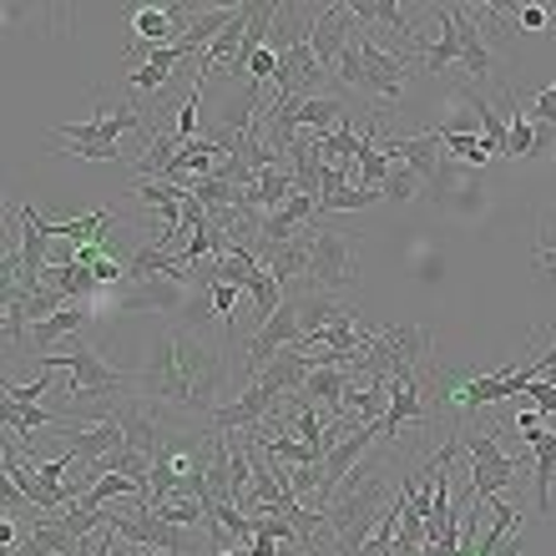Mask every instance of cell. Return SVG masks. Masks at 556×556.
<instances>
[{"label": "cell", "mask_w": 556, "mask_h": 556, "mask_svg": "<svg viewBox=\"0 0 556 556\" xmlns=\"http://www.w3.org/2000/svg\"><path fill=\"white\" fill-rule=\"evenodd\" d=\"M299 556H314V552H299Z\"/></svg>", "instance_id": "d4e9b609"}, {"label": "cell", "mask_w": 556, "mask_h": 556, "mask_svg": "<svg viewBox=\"0 0 556 556\" xmlns=\"http://www.w3.org/2000/svg\"><path fill=\"white\" fill-rule=\"evenodd\" d=\"M354 30H359V21H354V5H339V0L319 5L308 46H314V56H319V66H324L329 76H334V66H339V56H344V46H350Z\"/></svg>", "instance_id": "ba28073f"}, {"label": "cell", "mask_w": 556, "mask_h": 556, "mask_svg": "<svg viewBox=\"0 0 556 556\" xmlns=\"http://www.w3.org/2000/svg\"><path fill=\"white\" fill-rule=\"evenodd\" d=\"M188 56H192V51H188L182 41H177V46H157V51H147V56L137 61L132 72H127V87L142 91V97H152V91H162L167 81H173V72H177V66H182Z\"/></svg>", "instance_id": "8fae6325"}, {"label": "cell", "mask_w": 556, "mask_h": 556, "mask_svg": "<svg viewBox=\"0 0 556 556\" xmlns=\"http://www.w3.org/2000/svg\"><path fill=\"white\" fill-rule=\"evenodd\" d=\"M359 249L365 233L334 228V223H314V258H308V283L324 293H344L359 283Z\"/></svg>", "instance_id": "277c9868"}, {"label": "cell", "mask_w": 556, "mask_h": 556, "mask_svg": "<svg viewBox=\"0 0 556 556\" xmlns=\"http://www.w3.org/2000/svg\"><path fill=\"white\" fill-rule=\"evenodd\" d=\"M112 531H117L122 542L142 546V552H167V556H182L188 552V531L173 527V521H162L157 511H147V506H132V511H106Z\"/></svg>", "instance_id": "8992f818"}, {"label": "cell", "mask_w": 556, "mask_h": 556, "mask_svg": "<svg viewBox=\"0 0 556 556\" xmlns=\"http://www.w3.org/2000/svg\"><path fill=\"white\" fill-rule=\"evenodd\" d=\"M249 552H253V556H278V542H274V536H253Z\"/></svg>", "instance_id": "603a6c76"}, {"label": "cell", "mask_w": 556, "mask_h": 556, "mask_svg": "<svg viewBox=\"0 0 556 556\" xmlns=\"http://www.w3.org/2000/svg\"><path fill=\"white\" fill-rule=\"evenodd\" d=\"M314 15H319V5H304V0H278L274 21H268V51L283 56V51H293V46H308V36H314Z\"/></svg>", "instance_id": "30bf717a"}, {"label": "cell", "mask_w": 556, "mask_h": 556, "mask_svg": "<svg viewBox=\"0 0 556 556\" xmlns=\"http://www.w3.org/2000/svg\"><path fill=\"white\" fill-rule=\"evenodd\" d=\"M390 451H395V440L390 445H375V451L359 460V466L344 476V485H339V496L329 501V511H324V521H329V542H334V556H359L369 546V536L380 531L384 511L395 506V496H390V476H384V466H390Z\"/></svg>", "instance_id": "7a4b0ae2"}, {"label": "cell", "mask_w": 556, "mask_h": 556, "mask_svg": "<svg viewBox=\"0 0 556 556\" xmlns=\"http://www.w3.org/2000/svg\"><path fill=\"white\" fill-rule=\"evenodd\" d=\"M228 329H198L182 319H162L142 344L132 369V395L188 420H213L223 390L238 380V365L223 344Z\"/></svg>", "instance_id": "6da1fadb"}, {"label": "cell", "mask_w": 556, "mask_h": 556, "mask_svg": "<svg viewBox=\"0 0 556 556\" xmlns=\"http://www.w3.org/2000/svg\"><path fill=\"white\" fill-rule=\"evenodd\" d=\"M556 152V127H536V152L531 157H552Z\"/></svg>", "instance_id": "7402d4cb"}, {"label": "cell", "mask_w": 556, "mask_h": 556, "mask_svg": "<svg viewBox=\"0 0 556 556\" xmlns=\"http://www.w3.org/2000/svg\"><path fill=\"white\" fill-rule=\"evenodd\" d=\"M213 268V264H207ZM213 308H218V324L228 329V339H233V308H238V289L233 283H223L218 274H213Z\"/></svg>", "instance_id": "d6986e66"}, {"label": "cell", "mask_w": 556, "mask_h": 556, "mask_svg": "<svg viewBox=\"0 0 556 556\" xmlns=\"http://www.w3.org/2000/svg\"><path fill=\"white\" fill-rule=\"evenodd\" d=\"M41 395H51V369H41L30 384L5 380V405H41Z\"/></svg>", "instance_id": "ac0fdd59"}, {"label": "cell", "mask_w": 556, "mask_h": 556, "mask_svg": "<svg viewBox=\"0 0 556 556\" xmlns=\"http://www.w3.org/2000/svg\"><path fill=\"white\" fill-rule=\"evenodd\" d=\"M218 556H253V552H249V546H238V552H218Z\"/></svg>", "instance_id": "cb8c5ba5"}, {"label": "cell", "mask_w": 556, "mask_h": 556, "mask_svg": "<svg viewBox=\"0 0 556 556\" xmlns=\"http://www.w3.org/2000/svg\"><path fill=\"white\" fill-rule=\"evenodd\" d=\"M527 117L536 122V127H556V81H552V87H542L536 97H531Z\"/></svg>", "instance_id": "ffe728a7"}, {"label": "cell", "mask_w": 556, "mask_h": 556, "mask_svg": "<svg viewBox=\"0 0 556 556\" xmlns=\"http://www.w3.org/2000/svg\"><path fill=\"white\" fill-rule=\"evenodd\" d=\"M455 15H460V72H466V87H470V81H485L496 72V51L481 36V26L470 21L466 5H455Z\"/></svg>", "instance_id": "4fadbf2b"}, {"label": "cell", "mask_w": 556, "mask_h": 556, "mask_svg": "<svg viewBox=\"0 0 556 556\" xmlns=\"http://www.w3.org/2000/svg\"><path fill=\"white\" fill-rule=\"evenodd\" d=\"M420 66L425 76H445L451 66H460V15H455V5H440V36L435 46H425Z\"/></svg>", "instance_id": "5bb4252c"}, {"label": "cell", "mask_w": 556, "mask_h": 556, "mask_svg": "<svg viewBox=\"0 0 556 556\" xmlns=\"http://www.w3.org/2000/svg\"><path fill=\"white\" fill-rule=\"evenodd\" d=\"M91 314H97V308H87V304H66L61 314H51V319L30 324V350H36V359H41V354H51V350H61L66 339H76V329H87Z\"/></svg>", "instance_id": "7c38bea8"}, {"label": "cell", "mask_w": 556, "mask_h": 556, "mask_svg": "<svg viewBox=\"0 0 556 556\" xmlns=\"http://www.w3.org/2000/svg\"><path fill=\"white\" fill-rule=\"evenodd\" d=\"M41 283L56 289L61 299H72V304H81V299H106V289L97 283V274H91L87 264H46Z\"/></svg>", "instance_id": "2e32d148"}, {"label": "cell", "mask_w": 556, "mask_h": 556, "mask_svg": "<svg viewBox=\"0 0 556 556\" xmlns=\"http://www.w3.org/2000/svg\"><path fill=\"white\" fill-rule=\"evenodd\" d=\"M420 173H410L405 162H390V177H384V203H415L420 198Z\"/></svg>", "instance_id": "e0dca14e"}, {"label": "cell", "mask_w": 556, "mask_h": 556, "mask_svg": "<svg viewBox=\"0 0 556 556\" xmlns=\"http://www.w3.org/2000/svg\"><path fill=\"white\" fill-rule=\"evenodd\" d=\"M293 112H299V127H304L308 137H329L339 132L344 122H350V106H344V97H293Z\"/></svg>", "instance_id": "9a60e30c"}, {"label": "cell", "mask_w": 556, "mask_h": 556, "mask_svg": "<svg viewBox=\"0 0 556 556\" xmlns=\"http://www.w3.org/2000/svg\"><path fill=\"white\" fill-rule=\"evenodd\" d=\"M127 132H142L152 137V117H142L137 106H112V112H97L91 122H66V127H51L46 132V142L61 147L56 157H81V162H117L122 157V137Z\"/></svg>", "instance_id": "3957f363"}, {"label": "cell", "mask_w": 556, "mask_h": 556, "mask_svg": "<svg viewBox=\"0 0 556 556\" xmlns=\"http://www.w3.org/2000/svg\"><path fill=\"white\" fill-rule=\"evenodd\" d=\"M308 258H314V223H308V228H299L293 238H283V243H258V264H264L268 274L283 283V289L304 283V278H308Z\"/></svg>", "instance_id": "9c48e42d"}, {"label": "cell", "mask_w": 556, "mask_h": 556, "mask_svg": "<svg viewBox=\"0 0 556 556\" xmlns=\"http://www.w3.org/2000/svg\"><path fill=\"white\" fill-rule=\"evenodd\" d=\"M460 445H466V455H470V470H466L470 496L481 501V506H491V501L506 496V491H511V496L521 491V466L501 451L496 430H476V425H470L466 435H460Z\"/></svg>", "instance_id": "5b68a950"}, {"label": "cell", "mask_w": 556, "mask_h": 556, "mask_svg": "<svg viewBox=\"0 0 556 556\" xmlns=\"http://www.w3.org/2000/svg\"><path fill=\"white\" fill-rule=\"evenodd\" d=\"M516 26H521V36L546 30V26H552V11H546V5H516Z\"/></svg>", "instance_id": "44dd1931"}, {"label": "cell", "mask_w": 556, "mask_h": 556, "mask_svg": "<svg viewBox=\"0 0 556 556\" xmlns=\"http://www.w3.org/2000/svg\"><path fill=\"white\" fill-rule=\"evenodd\" d=\"M359 56H365V81H359V91H365V97H375V102H400V97H405V81H410L405 56L384 51V46L375 41L365 26H359Z\"/></svg>", "instance_id": "52a82bcc"}]
</instances>
